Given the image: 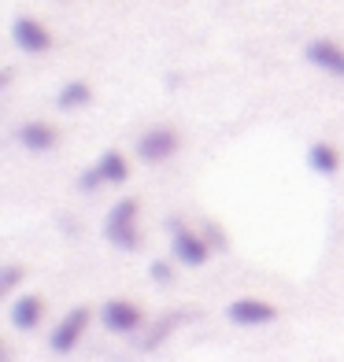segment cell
I'll return each instance as SVG.
<instances>
[{
    "label": "cell",
    "instance_id": "obj_1",
    "mask_svg": "<svg viewBox=\"0 0 344 362\" xmlns=\"http://www.w3.org/2000/svg\"><path fill=\"white\" fill-rule=\"evenodd\" d=\"M137 218H141V204L134 196L119 200L111 211H108V222H104V237L122 252H137L141 248V229H137Z\"/></svg>",
    "mask_w": 344,
    "mask_h": 362
},
{
    "label": "cell",
    "instance_id": "obj_2",
    "mask_svg": "<svg viewBox=\"0 0 344 362\" xmlns=\"http://www.w3.org/2000/svg\"><path fill=\"white\" fill-rule=\"evenodd\" d=\"M130 177V163L122 152H115V148H108V152L96 159V167H89L86 174H81L78 181V189L81 192H93V189H101V185H122V181Z\"/></svg>",
    "mask_w": 344,
    "mask_h": 362
},
{
    "label": "cell",
    "instance_id": "obj_3",
    "mask_svg": "<svg viewBox=\"0 0 344 362\" xmlns=\"http://www.w3.org/2000/svg\"><path fill=\"white\" fill-rule=\"evenodd\" d=\"M171 248H174V259L185 262V267H204L207 255H211L207 237L193 233L185 222H171Z\"/></svg>",
    "mask_w": 344,
    "mask_h": 362
},
{
    "label": "cell",
    "instance_id": "obj_4",
    "mask_svg": "<svg viewBox=\"0 0 344 362\" xmlns=\"http://www.w3.org/2000/svg\"><path fill=\"white\" fill-rule=\"evenodd\" d=\"M11 37H15V45H19L23 52H30V56H41V52H48V48L56 45L52 30H48L41 19H34V15H19V19L11 23Z\"/></svg>",
    "mask_w": 344,
    "mask_h": 362
},
{
    "label": "cell",
    "instance_id": "obj_5",
    "mask_svg": "<svg viewBox=\"0 0 344 362\" xmlns=\"http://www.w3.org/2000/svg\"><path fill=\"white\" fill-rule=\"evenodd\" d=\"M178 148H182V137H178L171 126H152L149 134L137 137V156L144 163H163V159H171Z\"/></svg>",
    "mask_w": 344,
    "mask_h": 362
},
{
    "label": "cell",
    "instance_id": "obj_6",
    "mask_svg": "<svg viewBox=\"0 0 344 362\" xmlns=\"http://www.w3.org/2000/svg\"><path fill=\"white\" fill-rule=\"evenodd\" d=\"M89 307H74V310H67L63 315V322L56 325V333H52V351H59V355H67V351H74L78 348V340H81V333L89 329Z\"/></svg>",
    "mask_w": 344,
    "mask_h": 362
},
{
    "label": "cell",
    "instance_id": "obj_7",
    "mask_svg": "<svg viewBox=\"0 0 344 362\" xmlns=\"http://www.w3.org/2000/svg\"><path fill=\"white\" fill-rule=\"evenodd\" d=\"M101 322H104L108 333H134V329H141L144 315H141V307L130 303V300H108L101 307Z\"/></svg>",
    "mask_w": 344,
    "mask_h": 362
},
{
    "label": "cell",
    "instance_id": "obj_8",
    "mask_svg": "<svg viewBox=\"0 0 344 362\" xmlns=\"http://www.w3.org/2000/svg\"><path fill=\"white\" fill-rule=\"evenodd\" d=\"M229 322H237V325H267V322H274L277 318V310H274V303H267V300H252V296H244V300H234L229 303Z\"/></svg>",
    "mask_w": 344,
    "mask_h": 362
},
{
    "label": "cell",
    "instance_id": "obj_9",
    "mask_svg": "<svg viewBox=\"0 0 344 362\" xmlns=\"http://www.w3.org/2000/svg\"><path fill=\"white\" fill-rule=\"evenodd\" d=\"M307 63H315L319 71L344 78V45H337L333 37H319L307 45Z\"/></svg>",
    "mask_w": 344,
    "mask_h": 362
},
{
    "label": "cell",
    "instance_id": "obj_10",
    "mask_svg": "<svg viewBox=\"0 0 344 362\" xmlns=\"http://www.w3.org/2000/svg\"><path fill=\"white\" fill-rule=\"evenodd\" d=\"M19 144L26 148V152H34V156H41V152H48V148H52L56 141H59V134L48 122H41V119H34V122H23L19 126Z\"/></svg>",
    "mask_w": 344,
    "mask_h": 362
},
{
    "label": "cell",
    "instance_id": "obj_11",
    "mask_svg": "<svg viewBox=\"0 0 344 362\" xmlns=\"http://www.w3.org/2000/svg\"><path fill=\"white\" fill-rule=\"evenodd\" d=\"M45 318V300L41 296H19V300L11 303V325L23 329V333H30V329H38Z\"/></svg>",
    "mask_w": 344,
    "mask_h": 362
},
{
    "label": "cell",
    "instance_id": "obj_12",
    "mask_svg": "<svg viewBox=\"0 0 344 362\" xmlns=\"http://www.w3.org/2000/svg\"><path fill=\"white\" fill-rule=\"evenodd\" d=\"M307 163H311V170H315V174L330 177V174L340 170V152L333 144H326V141H315V144H311V152H307Z\"/></svg>",
    "mask_w": 344,
    "mask_h": 362
},
{
    "label": "cell",
    "instance_id": "obj_13",
    "mask_svg": "<svg viewBox=\"0 0 344 362\" xmlns=\"http://www.w3.org/2000/svg\"><path fill=\"white\" fill-rule=\"evenodd\" d=\"M93 100V89H89V81H67L59 93H56V104L63 111H78V107H86Z\"/></svg>",
    "mask_w": 344,
    "mask_h": 362
},
{
    "label": "cell",
    "instance_id": "obj_14",
    "mask_svg": "<svg viewBox=\"0 0 344 362\" xmlns=\"http://www.w3.org/2000/svg\"><path fill=\"white\" fill-rule=\"evenodd\" d=\"M182 318H185V315H163V318H159V322L152 325V333H149V337L141 340V351H156L159 344L167 340V337L174 333L178 325H182Z\"/></svg>",
    "mask_w": 344,
    "mask_h": 362
},
{
    "label": "cell",
    "instance_id": "obj_15",
    "mask_svg": "<svg viewBox=\"0 0 344 362\" xmlns=\"http://www.w3.org/2000/svg\"><path fill=\"white\" fill-rule=\"evenodd\" d=\"M23 267H4V274H0V292H15V285L23 281Z\"/></svg>",
    "mask_w": 344,
    "mask_h": 362
},
{
    "label": "cell",
    "instance_id": "obj_16",
    "mask_svg": "<svg viewBox=\"0 0 344 362\" xmlns=\"http://www.w3.org/2000/svg\"><path fill=\"white\" fill-rule=\"evenodd\" d=\"M149 270H152V281L156 285H171L174 281V267H171V262H152Z\"/></svg>",
    "mask_w": 344,
    "mask_h": 362
},
{
    "label": "cell",
    "instance_id": "obj_17",
    "mask_svg": "<svg viewBox=\"0 0 344 362\" xmlns=\"http://www.w3.org/2000/svg\"><path fill=\"white\" fill-rule=\"evenodd\" d=\"M204 237H207L211 248H219V252L226 248V233H222V229H219L215 222H207V226H204Z\"/></svg>",
    "mask_w": 344,
    "mask_h": 362
}]
</instances>
